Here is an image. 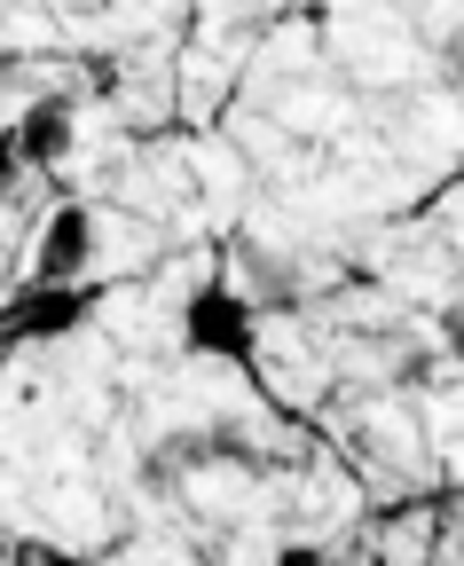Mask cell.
<instances>
[{
    "instance_id": "obj_1",
    "label": "cell",
    "mask_w": 464,
    "mask_h": 566,
    "mask_svg": "<svg viewBox=\"0 0 464 566\" xmlns=\"http://www.w3.org/2000/svg\"><path fill=\"white\" fill-rule=\"evenodd\" d=\"M181 346L205 354V363H252L260 354V307L236 292L229 275H205L181 300Z\"/></svg>"
},
{
    "instance_id": "obj_2",
    "label": "cell",
    "mask_w": 464,
    "mask_h": 566,
    "mask_svg": "<svg viewBox=\"0 0 464 566\" xmlns=\"http://www.w3.org/2000/svg\"><path fill=\"white\" fill-rule=\"evenodd\" d=\"M95 283H24V292L0 307V338L9 346H40V338H72L95 315Z\"/></svg>"
},
{
    "instance_id": "obj_3",
    "label": "cell",
    "mask_w": 464,
    "mask_h": 566,
    "mask_svg": "<svg viewBox=\"0 0 464 566\" xmlns=\"http://www.w3.org/2000/svg\"><path fill=\"white\" fill-rule=\"evenodd\" d=\"M87 260H95V212L72 197L48 212V229L32 244V283H87Z\"/></svg>"
},
{
    "instance_id": "obj_4",
    "label": "cell",
    "mask_w": 464,
    "mask_h": 566,
    "mask_svg": "<svg viewBox=\"0 0 464 566\" xmlns=\"http://www.w3.org/2000/svg\"><path fill=\"white\" fill-rule=\"evenodd\" d=\"M9 142H17V166H24V174L63 166V158H72V142H80L72 95H40V103H24V118L9 126Z\"/></svg>"
},
{
    "instance_id": "obj_5",
    "label": "cell",
    "mask_w": 464,
    "mask_h": 566,
    "mask_svg": "<svg viewBox=\"0 0 464 566\" xmlns=\"http://www.w3.org/2000/svg\"><path fill=\"white\" fill-rule=\"evenodd\" d=\"M236 260H244V275H252V307H299V292H307V275L284 260V252H268V244H252V237H236Z\"/></svg>"
},
{
    "instance_id": "obj_6",
    "label": "cell",
    "mask_w": 464,
    "mask_h": 566,
    "mask_svg": "<svg viewBox=\"0 0 464 566\" xmlns=\"http://www.w3.org/2000/svg\"><path fill=\"white\" fill-rule=\"evenodd\" d=\"M197 433H205V464H236V472H260V464H268V457L236 433V424H197Z\"/></svg>"
},
{
    "instance_id": "obj_7",
    "label": "cell",
    "mask_w": 464,
    "mask_h": 566,
    "mask_svg": "<svg viewBox=\"0 0 464 566\" xmlns=\"http://www.w3.org/2000/svg\"><path fill=\"white\" fill-rule=\"evenodd\" d=\"M0 566H87V558H80V551H63V543L24 535V543H9V551H0Z\"/></svg>"
},
{
    "instance_id": "obj_8",
    "label": "cell",
    "mask_w": 464,
    "mask_h": 566,
    "mask_svg": "<svg viewBox=\"0 0 464 566\" xmlns=\"http://www.w3.org/2000/svg\"><path fill=\"white\" fill-rule=\"evenodd\" d=\"M441 354H449V363H464V300L441 307Z\"/></svg>"
},
{
    "instance_id": "obj_9",
    "label": "cell",
    "mask_w": 464,
    "mask_h": 566,
    "mask_svg": "<svg viewBox=\"0 0 464 566\" xmlns=\"http://www.w3.org/2000/svg\"><path fill=\"white\" fill-rule=\"evenodd\" d=\"M268 566H339V558H330L323 543H276V558Z\"/></svg>"
},
{
    "instance_id": "obj_10",
    "label": "cell",
    "mask_w": 464,
    "mask_h": 566,
    "mask_svg": "<svg viewBox=\"0 0 464 566\" xmlns=\"http://www.w3.org/2000/svg\"><path fill=\"white\" fill-rule=\"evenodd\" d=\"M456 181H464V174H456Z\"/></svg>"
}]
</instances>
